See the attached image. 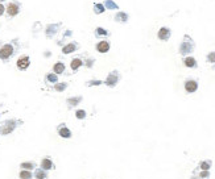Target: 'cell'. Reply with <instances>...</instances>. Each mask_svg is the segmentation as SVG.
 Segmentation results:
<instances>
[{"instance_id": "4fadbf2b", "label": "cell", "mask_w": 215, "mask_h": 179, "mask_svg": "<svg viewBox=\"0 0 215 179\" xmlns=\"http://www.w3.org/2000/svg\"><path fill=\"white\" fill-rule=\"evenodd\" d=\"M92 11L95 15H100V13L106 12V7H104V4H102V3H94Z\"/></svg>"}, {"instance_id": "7a4b0ae2", "label": "cell", "mask_w": 215, "mask_h": 179, "mask_svg": "<svg viewBox=\"0 0 215 179\" xmlns=\"http://www.w3.org/2000/svg\"><path fill=\"white\" fill-rule=\"evenodd\" d=\"M23 124V121H17V120H5L0 124V134L2 136H7V134L12 133L17 125Z\"/></svg>"}, {"instance_id": "ffe728a7", "label": "cell", "mask_w": 215, "mask_h": 179, "mask_svg": "<svg viewBox=\"0 0 215 179\" xmlns=\"http://www.w3.org/2000/svg\"><path fill=\"white\" fill-rule=\"evenodd\" d=\"M184 63L186 67H197V61L193 57H186L184 59Z\"/></svg>"}, {"instance_id": "52a82bcc", "label": "cell", "mask_w": 215, "mask_h": 179, "mask_svg": "<svg viewBox=\"0 0 215 179\" xmlns=\"http://www.w3.org/2000/svg\"><path fill=\"white\" fill-rule=\"evenodd\" d=\"M16 65H17V69L24 71L29 67L30 65V58L28 57V55H21V57L17 59V62H16Z\"/></svg>"}, {"instance_id": "8992f818", "label": "cell", "mask_w": 215, "mask_h": 179, "mask_svg": "<svg viewBox=\"0 0 215 179\" xmlns=\"http://www.w3.org/2000/svg\"><path fill=\"white\" fill-rule=\"evenodd\" d=\"M120 80V74H119V71H112V72H110L108 76H107V79L104 80V83L108 86V87H115L118 85V82Z\"/></svg>"}, {"instance_id": "ac0fdd59", "label": "cell", "mask_w": 215, "mask_h": 179, "mask_svg": "<svg viewBox=\"0 0 215 179\" xmlns=\"http://www.w3.org/2000/svg\"><path fill=\"white\" fill-rule=\"evenodd\" d=\"M110 34V32L107 30V29H104V28H96L95 29V37H98V38H100V37H107Z\"/></svg>"}, {"instance_id": "7c38bea8", "label": "cell", "mask_w": 215, "mask_h": 179, "mask_svg": "<svg viewBox=\"0 0 215 179\" xmlns=\"http://www.w3.org/2000/svg\"><path fill=\"white\" fill-rule=\"evenodd\" d=\"M185 90L187 92H195L198 90V83L195 80H186L185 82Z\"/></svg>"}, {"instance_id": "cb8c5ba5", "label": "cell", "mask_w": 215, "mask_h": 179, "mask_svg": "<svg viewBox=\"0 0 215 179\" xmlns=\"http://www.w3.org/2000/svg\"><path fill=\"white\" fill-rule=\"evenodd\" d=\"M75 116H77V119H79V120L85 119V117H86V111H83V109H78V111L75 112Z\"/></svg>"}, {"instance_id": "836d02e7", "label": "cell", "mask_w": 215, "mask_h": 179, "mask_svg": "<svg viewBox=\"0 0 215 179\" xmlns=\"http://www.w3.org/2000/svg\"><path fill=\"white\" fill-rule=\"evenodd\" d=\"M45 55H46V57H50L52 54H50V52H46V53H45Z\"/></svg>"}, {"instance_id": "83f0119b", "label": "cell", "mask_w": 215, "mask_h": 179, "mask_svg": "<svg viewBox=\"0 0 215 179\" xmlns=\"http://www.w3.org/2000/svg\"><path fill=\"white\" fill-rule=\"evenodd\" d=\"M86 85L87 86H99V85H102V80H89Z\"/></svg>"}, {"instance_id": "30bf717a", "label": "cell", "mask_w": 215, "mask_h": 179, "mask_svg": "<svg viewBox=\"0 0 215 179\" xmlns=\"http://www.w3.org/2000/svg\"><path fill=\"white\" fill-rule=\"evenodd\" d=\"M110 48H111V45H110L108 41H100V42H98L96 46H95V49L99 53H107L110 50Z\"/></svg>"}, {"instance_id": "e575fe53", "label": "cell", "mask_w": 215, "mask_h": 179, "mask_svg": "<svg viewBox=\"0 0 215 179\" xmlns=\"http://www.w3.org/2000/svg\"><path fill=\"white\" fill-rule=\"evenodd\" d=\"M4 2H7V0H0V3H4Z\"/></svg>"}, {"instance_id": "44dd1931", "label": "cell", "mask_w": 215, "mask_h": 179, "mask_svg": "<svg viewBox=\"0 0 215 179\" xmlns=\"http://www.w3.org/2000/svg\"><path fill=\"white\" fill-rule=\"evenodd\" d=\"M104 7L107 9H119V5L114 0H104Z\"/></svg>"}, {"instance_id": "d6986e66", "label": "cell", "mask_w": 215, "mask_h": 179, "mask_svg": "<svg viewBox=\"0 0 215 179\" xmlns=\"http://www.w3.org/2000/svg\"><path fill=\"white\" fill-rule=\"evenodd\" d=\"M41 169H44V170H50V169H53L52 161L49 159V158H44L42 162H41Z\"/></svg>"}, {"instance_id": "4dcf8cb0", "label": "cell", "mask_w": 215, "mask_h": 179, "mask_svg": "<svg viewBox=\"0 0 215 179\" xmlns=\"http://www.w3.org/2000/svg\"><path fill=\"white\" fill-rule=\"evenodd\" d=\"M94 61H95L94 58H91V59H87V61H86V66H87V67H92V65H94Z\"/></svg>"}, {"instance_id": "d6a6232c", "label": "cell", "mask_w": 215, "mask_h": 179, "mask_svg": "<svg viewBox=\"0 0 215 179\" xmlns=\"http://www.w3.org/2000/svg\"><path fill=\"white\" fill-rule=\"evenodd\" d=\"M71 34H73V32H71V30H66V33L63 34V37H69V36H71Z\"/></svg>"}, {"instance_id": "5bb4252c", "label": "cell", "mask_w": 215, "mask_h": 179, "mask_svg": "<svg viewBox=\"0 0 215 179\" xmlns=\"http://www.w3.org/2000/svg\"><path fill=\"white\" fill-rule=\"evenodd\" d=\"M81 100H82V96H74V98H69L68 100H66V103H68L69 108H73V107H75V105L79 104Z\"/></svg>"}, {"instance_id": "5b68a950", "label": "cell", "mask_w": 215, "mask_h": 179, "mask_svg": "<svg viewBox=\"0 0 215 179\" xmlns=\"http://www.w3.org/2000/svg\"><path fill=\"white\" fill-rule=\"evenodd\" d=\"M62 26V22H54V24H48L45 28V36L46 38H53L59 32Z\"/></svg>"}, {"instance_id": "484cf974", "label": "cell", "mask_w": 215, "mask_h": 179, "mask_svg": "<svg viewBox=\"0 0 215 179\" xmlns=\"http://www.w3.org/2000/svg\"><path fill=\"white\" fill-rule=\"evenodd\" d=\"M36 178L37 179H46V174L42 170H37L36 171Z\"/></svg>"}, {"instance_id": "6da1fadb", "label": "cell", "mask_w": 215, "mask_h": 179, "mask_svg": "<svg viewBox=\"0 0 215 179\" xmlns=\"http://www.w3.org/2000/svg\"><path fill=\"white\" fill-rule=\"evenodd\" d=\"M16 50H17V40L2 45V46H0V59L4 61V62H7V61H9V58L16 53Z\"/></svg>"}, {"instance_id": "4316f807", "label": "cell", "mask_w": 215, "mask_h": 179, "mask_svg": "<svg viewBox=\"0 0 215 179\" xmlns=\"http://www.w3.org/2000/svg\"><path fill=\"white\" fill-rule=\"evenodd\" d=\"M35 167V163H32V162H24V163H21V169H33Z\"/></svg>"}, {"instance_id": "1f68e13d", "label": "cell", "mask_w": 215, "mask_h": 179, "mask_svg": "<svg viewBox=\"0 0 215 179\" xmlns=\"http://www.w3.org/2000/svg\"><path fill=\"white\" fill-rule=\"evenodd\" d=\"M5 13V7L3 5V3H0V16H3Z\"/></svg>"}, {"instance_id": "9c48e42d", "label": "cell", "mask_w": 215, "mask_h": 179, "mask_svg": "<svg viewBox=\"0 0 215 179\" xmlns=\"http://www.w3.org/2000/svg\"><path fill=\"white\" fill-rule=\"evenodd\" d=\"M170 29L169 28H165V26H162L161 29L158 30V33H157V37H158V40H161V41H168L169 38H170Z\"/></svg>"}, {"instance_id": "7402d4cb", "label": "cell", "mask_w": 215, "mask_h": 179, "mask_svg": "<svg viewBox=\"0 0 215 179\" xmlns=\"http://www.w3.org/2000/svg\"><path fill=\"white\" fill-rule=\"evenodd\" d=\"M45 80L49 82V83H57L58 76H57V74H46Z\"/></svg>"}, {"instance_id": "f1b7e54d", "label": "cell", "mask_w": 215, "mask_h": 179, "mask_svg": "<svg viewBox=\"0 0 215 179\" xmlns=\"http://www.w3.org/2000/svg\"><path fill=\"white\" fill-rule=\"evenodd\" d=\"M207 61H208V62H211V63L215 62V52H213V53H210L207 55Z\"/></svg>"}, {"instance_id": "e0dca14e", "label": "cell", "mask_w": 215, "mask_h": 179, "mask_svg": "<svg viewBox=\"0 0 215 179\" xmlns=\"http://www.w3.org/2000/svg\"><path fill=\"white\" fill-rule=\"evenodd\" d=\"M53 71H54V74H63V71H65V63L57 62L56 65L53 66Z\"/></svg>"}, {"instance_id": "8fae6325", "label": "cell", "mask_w": 215, "mask_h": 179, "mask_svg": "<svg viewBox=\"0 0 215 179\" xmlns=\"http://www.w3.org/2000/svg\"><path fill=\"white\" fill-rule=\"evenodd\" d=\"M58 134L62 138H70L71 137V132H70V129L65 124H61L58 126Z\"/></svg>"}, {"instance_id": "277c9868", "label": "cell", "mask_w": 215, "mask_h": 179, "mask_svg": "<svg viewBox=\"0 0 215 179\" xmlns=\"http://www.w3.org/2000/svg\"><path fill=\"white\" fill-rule=\"evenodd\" d=\"M21 11V4L19 2H16V0H12V2H9L7 4V7H5V13H7V17L8 19H13L16 17Z\"/></svg>"}, {"instance_id": "f546056e", "label": "cell", "mask_w": 215, "mask_h": 179, "mask_svg": "<svg viewBox=\"0 0 215 179\" xmlns=\"http://www.w3.org/2000/svg\"><path fill=\"white\" fill-rule=\"evenodd\" d=\"M210 162H202L201 163V169H203V170H208L210 169Z\"/></svg>"}, {"instance_id": "603a6c76", "label": "cell", "mask_w": 215, "mask_h": 179, "mask_svg": "<svg viewBox=\"0 0 215 179\" xmlns=\"http://www.w3.org/2000/svg\"><path fill=\"white\" fill-rule=\"evenodd\" d=\"M66 87H68V83H59V85H56L54 86V90H56V91H65L66 90Z\"/></svg>"}, {"instance_id": "d590c367", "label": "cell", "mask_w": 215, "mask_h": 179, "mask_svg": "<svg viewBox=\"0 0 215 179\" xmlns=\"http://www.w3.org/2000/svg\"><path fill=\"white\" fill-rule=\"evenodd\" d=\"M0 46H2V41H0Z\"/></svg>"}, {"instance_id": "3957f363", "label": "cell", "mask_w": 215, "mask_h": 179, "mask_svg": "<svg viewBox=\"0 0 215 179\" xmlns=\"http://www.w3.org/2000/svg\"><path fill=\"white\" fill-rule=\"evenodd\" d=\"M194 48H195V45H194V41L191 40V37L190 36H185L184 41L181 42V45H180V54L181 55L190 54V53H193Z\"/></svg>"}, {"instance_id": "2e32d148", "label": "cell", "mask_w": 215, "mask_h": 179, "mask_svg": "<svg viewBox=\"0 0 215 179\" xmlns=\"http://www.w3.org/2000/svg\"><path fill=\"white\" fill-rule=\"evenodd\" d=\"M82 65H83V61H82L81 58H74L73 61H71L70 67H71V70H73V71H77Z\"/></svg>"}, {"instance_id": "9a60e30c", "label": "cell", "mask_w": 215, "mask_h": 179, "mask_svg": "<svg viewBox=\"0 0 215 179\" xmlns=\"http://www.w3.org/2000/svg\"><path fill=\"white\" fill-rule=\"evenodd\" d=\"M115 21H116V22H123V24H124V22H127V21H128V15H127L125 12H118L116 15H115Z\"/></svg>"}, {"instance_id": "ba28073f", "label": "cell", "mask_w": 215, "mask_h": 179, "mask_svg": "<svg viewBox=\"0 0 215 179\" xmlns=\"http://www.w3.org/2000/svg\"><path fill=\"white\" fill-rule=\"evenodd\" d=\"M78 49H79V45L77 42H69V44H66L65 46L62 48V53L63 54H71V53H74L75 50H78Z\"/></svg>"}, {"instance_id": "d4e9b609", "label": "cell", "mask_w": 215, "mask_h": 179, "mask_svg": "<svg viewBox=\"0 0 215 179\" xmlns=\"http://www.w3.org/2000/svg\"><path fill=\"white\" fill-rule=\"evenodd\" d=\"M20 178L21 179H32V174L29 171H21L20 172Z\"/></svg>"}]
</instances>
